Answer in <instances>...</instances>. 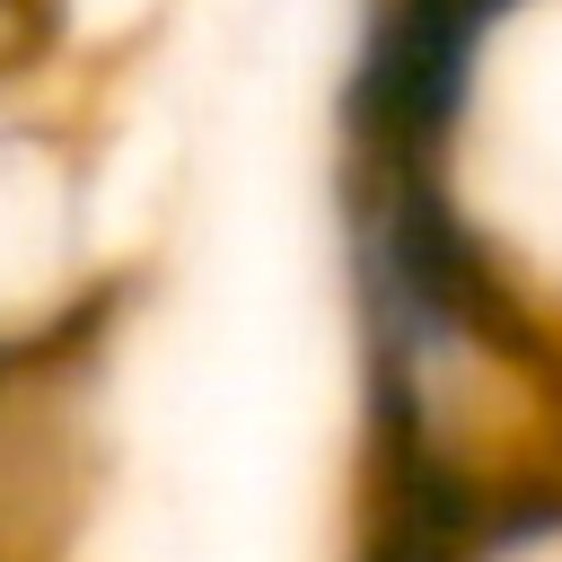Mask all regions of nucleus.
Segmentation results:
<instances>
[{"instance_id": "obj_1", "label": "nucleus", "mask_w": 562, "mask_h": 562, "mask_svg": "<svg viewBox=\"0 0 562 562\" xmlns=\"http://www.w3.org/2000/svg\"><path fill=\"white\" fill-rule=\"evenodd\" d=\"M360 167L562 378V0H386L360 61Z\"/></svg>"}, {"instance_id": "obj_2", "label": "nucleus", "mask_w": 562, "mask_h": 562, "mask_svg": "<svg viewBox=\"0 0 562 562\" xmlns=\"http://www.w3.org/2000/svg\"><path fill=\"white\" fill-rule=\"evenodd\" d=\"M386 562H562V492L501 483V492H439Z\"/></svg>"}]
</instances>
